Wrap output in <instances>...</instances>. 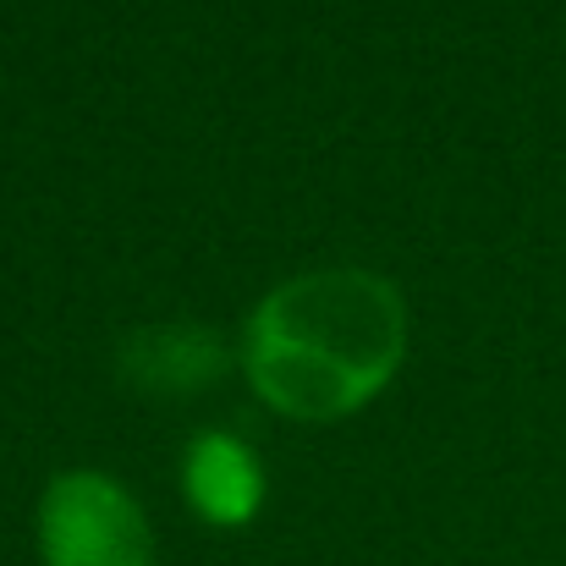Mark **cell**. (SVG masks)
Listing matches in <instances>:
<instances>
[{
  "label": "cell",
  "instance_id": "1",
  "mask_svg": "<svg viewBox=\"0 0 566 566\" xmlns=\"http://www.w3.org/2000/svg\"><path fill=\"white\" fill-rule=\"evenodd\" d=\"M407 358L401 292L353 264L281 281L248 319L242 369L281 418L331 423L369 407Z\"/></svg>",
  "mask_w": 566,
  "mask_h": 566
},
{
  "label": "cell",
  "instance_id": "2",
  "mask_svg": "<svg viewBox=\"0 0 566 566\" xmlns=\"http://www.w3.org/2000/svg\"><path fill=\"white\" fill-rule=\"evenodd\" d=\"M39 556L44 566H155V534L127 484L77 468L39 495Z\"/></svg>",
  "mask_w": 566,
  "mask_h": 566
},
{
  "label": "cell",
  "instance_id": "3",
  "mask_svg": "<svg viewBox=\"0 0 566 566\" xmlns=\"http://www.w3.org/2000/svg\"><path fill=\"white\" fill-rule=\"evenodd\" d=\"M116 369L144 396H198L231 369V353L214 331L192 319H166V325L133 331L116 353Z\"/></svg>",
  "mask_w": 566,
  "mask_h": 566
},
{
  "label": "cell",
  "instance_id": "4",
  "mask_svg": "<svg viewBox=\"0 0 566 566\" xmlns=\"http://www.w3.org/2000/svg\"><path fill=\"white\" fill-rule=\"evenodd\" d=\"M182 490H188L192 512L214 528H242L259 517L264 506V468L253 457V446L242 434L209 429L198 434L182 457Z\"/></svg>",
  "mask_w": 566,
  "mask_h": 566
}]
</instances>
